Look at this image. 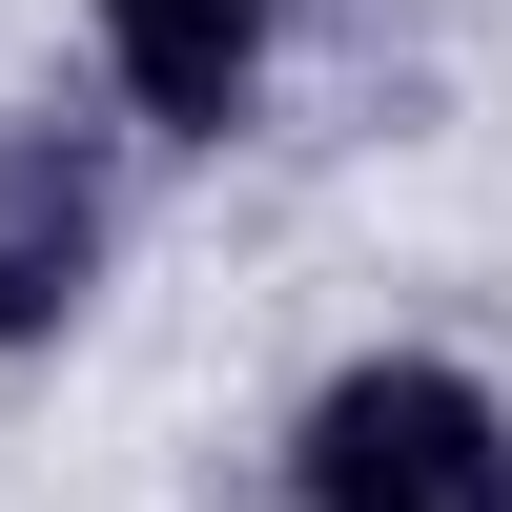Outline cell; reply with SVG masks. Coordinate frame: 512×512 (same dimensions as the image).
Returning <instances> with one entry per match:
<instances>
[{"label": "cell", "instance_id": "cell-3", "mask_svg": "<svg viewBox=\"0 0 512 512\" xmlns=\"http://www.w3.org/2000/svg\"><path fill=\"white\" fill-rule=\"evenodd\" d=\"M267 41H287V0H103V62H123V103L144 123H246V82H267Z\"/></svg>", "mask_w": 512, "mask_h": 512}, {"label": "cell", "instance_id": "cell-1", "mask_svg": "<svg viewBox=\"0 0 512 512\" xmlns=\"http://www.w3.org/2000/svg\"><path fill=\"white\" fill-rule=\"evenodd\" d=\"M287 472H308V512H512V410L472 369L390 349V369H349V390L308 410Z\"/></svg>", "mask_w": 512, "mask_h": 512}, {"label": "cell", "instance_id": "cell-2", "mask_svg": "<svg viewBox=\"0 0 512 512\" xmlns=\"http://www.w3.org/2000/svg\"><path fill=\"white\" fill-rule=\"evenodd\" d=\"M82 287H103V164L62 123H0V349H41Z\"/></svg>", "mask_w": 512, "mask_h": 512}]
</instances>
